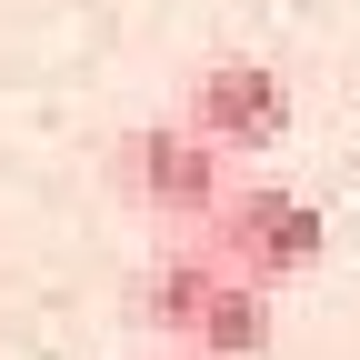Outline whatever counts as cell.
Wrapping results in <instances>:
<instances>
[{"label":"cell","mask_w":360,"mask_h":360,"mask_svg":"<svg viewBox=\"0 0 360 360\" xmlns=\"http://www.w3.org/2000/svg\"><path fill=\"white\" fill-rule=\"evenodd\" d=\"M141 321L180 340L191 360H260L270 350V290H250L240 270H220L200 240H170L141 270Z\"/></svg>","instance_id":"6da1fadb"},{"label":"cell","mask_w":360,"mask_h":360,"mask_svg":"<svg viewBox=\"0 0 360 360\" xmlns=\"http://www.w3.org/2000/svg\"><path fill=\"white\" fill-rule=\"evenodd\" d=\"M220 270H240L250 290H281V281H300L310 260L330 250V220L310 210L300 191H270V180H231L210 210H200V231H191Z\"/></svg>","instance_id":"7a4b0ae2"},{"label":"cell","mask_w":360,"mask_h":360,"mask_svg":"<svg viewBox=\"0 0 360 360\" xmlns=\"http://www.w3.org/2000/svg\"><path fill=\"white\" fill-rule=\"evenodd\" d=\"M120 191L141 200L150 220H170V231H200V210L231 191V170H220V150L210 141H191L180 120H150V130H130L120 141Z\"/></svg>","instance_id":"3957f363"},{"label":"cell","mask_w":360,"mask_h":360,"mask_svg":"<svg viewBox=\"0 0 360 360\" xmlns=\"http://www.w3.org/2000/svg\"><path fill=\"white\" fill-rule=\"evenodd\" d=\"M180 130H191V141H210L220 160H231V150H270V141L290 130V80L270 70V60H210V70L191 80Z\"/></svg>","instance_id":"277c9868"}]
</instances>
